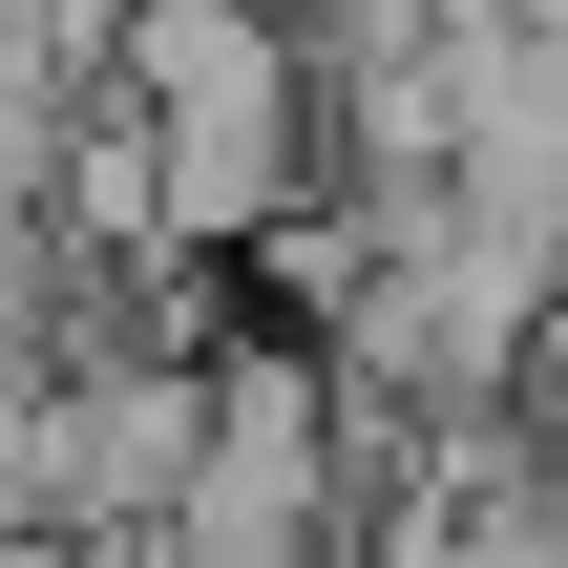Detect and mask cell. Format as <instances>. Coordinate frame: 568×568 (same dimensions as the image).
<instances>
[{
  "label": "cell",
  "instance_id": "cell-1",
  "mask_svg": "<svg viewBox=\"0 0 568 568\" xmlns=\"http://www.w3.org/2000/svg\"><path fill=\"white\" fill-rule=\"evenodd\" d=\"M105 126L148 169V232L169 253H232L316 190V42L274 0H126L105 42Z\"/></svg>",
  "mask_w": 568,
  "mask_h": 568
}]
</instances>
